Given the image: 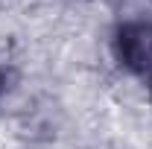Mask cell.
<instances>
[{
  "mask_svg": "<svg viewBox=\"0 0 152 149\" xmlns=\"http://www.w3.org/2000/svg\"><path fill=\"white\" fill-rule=\"evenodd\" d=\"M0 91H3V79H0Z\"/></svg>",
  "mask_w": 152,
  "mask_h": 149,
  "instance_id": "7a4b0ae2",
  "label": "cell"
},
{
  "mask_svg": "<svg viewBox=\"0 0 152 149\" xmlns=\"http://www.w3.org/2000/svg\"><path fill=\"white\" fill-rule=\"evenodd\" d=\"M117 58L137 73L152 70V23H126L117 32Z\"/></svg>",
  "mask_w": 152,
  "mask_h": 149,
  "instance_id": "6da1fadb",
  "label": "cell"
}]
</instances>
